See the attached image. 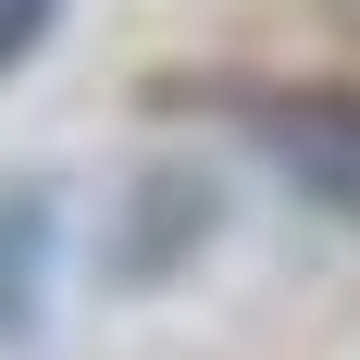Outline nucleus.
I'll list each match as a JSON object with an SVG mask.
<instances>
[{
    "label": "nucleus",
    "mask_w": 360,
    "mask_h": 360,
    "mask_svg": "<svg viewBox=\"0 0 360 360\" xmlns=\"http://www.w3.org/2000/svg\"><path fill=\"white\" fill-rule=\"evenodd\" d=\"M63 199L37 174H13L0 186V335H37V311H50V249H63Z\"/></svg>",
    "instance_id": "f03ea898"
},
{
    "label": "nucleus",
    "mask_w": 360,
    "mask_h": 360,
    "mask_svg": "<svg viewBox=\"0 0 360 360\" xmlns=\"http://www.w3.org/2000/svg\"><path fill=\"white\" fill-rule=\"evenodd\" d=\"M249 137L286 162L298 199H323V212L360 224V87H274Z\"/></svg>",
    "instance_id": "f257e3e1"
},
{
    "label": "nucleus",
    "mask_w": 360,
    "mask_h": 360,
    "mask_svg": "<svg viewBox=\"0 0 360 360\" xmlns=\"http://www.w3.org/2000/svg\"><path fill=\"white\" fill-rule=\"evenodd\" d=\"M50 13H63V0H0V75H13L37 37H50Z\"/></svg>",
    "instance_id": "7ed1b4c3"
}]
</instances>
